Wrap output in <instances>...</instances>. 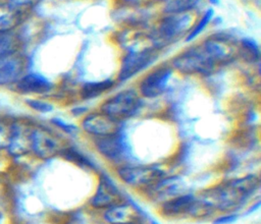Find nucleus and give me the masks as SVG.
Masks as SVG:
<instances>
[{
    "label": "nucleus",
    "instance_id": "f257e3e1",
    "mask_svg": "<svg viewBox=\"0 0 261 224\" xmlns=\"http://www.w3.org/2000/svg\"><path fill=\"white\" fill-rule=\"evenodd\" d=\"M237 56V43L223 34H214L185 48L168 63L175 73L187 76H209Z\"/></svg>",
    "mask_w": 261,
    "mask_h": 224
},
{
    "label": "nucleus",
    "instance_id": "f03ea898",
    "mask_svg": "<svg viewBox=\"0 0 261 224\" xmlns=\"http://www.w3.org/2000/svg\"><path fill=\"white\" fill-rule=\"evenodd\" d=\"M260 188V178L248 174L222 181L198 194L214 213L237 212L250 201Z\"/></svg>",
    "mask_w": 261,
    "mask_h": 224
},
{
    "label": "nucleus",
    "instance_id": "7ed1b4c3",
    "mask_svg": "<svg viewBox=\"0 0 261 224\" xmlns=\"http://www.w3.org/2000/svg\"><path fill=\"white\" fill-rule=\"evenodd\" d=\"M196 12L184 14H161L153 30L149 34L153 46L160 51L167 45L185 39L191 30Z\"/></svg>",
    "mask_w": 261,
    "mask_h": 224
},
{
    "label": "nucleus",
    "instance_id": "20e7f679",
    "mask_svg": "<svg viewBox=\"0 0 261 224\" xmlns=\"http://www.w3.org/2000/svg\"><path fill=\"white\" fill-rule=\"evenodd\" d=\"M144 105V99L135 87L120 90L104 99L98 110L114 120L123 123L136 116Z\"/></svg>",
    "mask_w": 261,
    "mask_h": 224
},
{
    "label": "nucleus",
    "instance_id": "39448f33",
    "mask_svg": "<svg viewBox=\"0 0 261 224\" xmlns=\"http://www.w3.org/2000/svg\"><path fill=\"white\" fill-rule=\"evenodd\" d=\"M158 213L169 219L177 218H206L213 215L212 210L206 206L197 194L180 192L158 204Z\"/></svg>",
    "mask_w": 261,
    "mask_h": 224
},
{
    "label": "nucleus",
    "instance_id": "423d86ee",
    "mask_svg": "<svg viewBox=\"0 0 261 224\" xmlns=\"http://www.w3.org/2000/svg\"><path fill=\"white\" fill-rule=\"evenodd\" d=\"M114 174L124 185L144 192L165 176V171L155 164L122 163L114 167Z\"/></svg>",
    "mask_w": 261,
    "mask_h": 224
},
{
    "label": "nucleus",
    "instance_id": "0eeeda50",
    "mask_svg": "<svg viewBox=\"0 0 261 224\" xmlns=\"http://www.w3.org/2000/svg\"><path fill=\"white\" fill-rule=\"evenodd\" d=\"M159 56V50L154 47L124 51L119 62L116 82L122 83L152 67Z\"/></svg>",
    "mask_w": 261,
    "mask_h": 224
},
{
    "label": "nucleus",
    "instance_id": "6e6552de",
    "mask_svg": "<svg viewBox=\"0 0 261 224\" xmlns=\"http://www.w3.org/2000/svg\"><path fill=\"white\" fill-rule=\"evenodd\" d=\"M66 147L63 138L51 128L42 124H33L30 133V154L39 160H50L60 156Z\"/></svg>",
    "mask_w": 261,
    "mask_h": 224
},
{
    "label": "nucleus",
    "instance_id": "1a4fd4ad",
    "mask_svg": "<svg viewBox=\"0 0 261 224\" xmlns=\"http://www.w3.org/2000/svg\"><path fill=\"white\" fill-rule=\"evenodd\" d=\"M174 73L168 61L157 64L139 78L135 88L144 100L157 99L167 91Z\"/></svg>",
    "mask_w": 261,
    "mask_h": 224
},
{
    "label": "nucleus",
    "instance_id": "9d476101",
    "mask_svg": "<svg viewBox=\"0 0 261 224\" xmlns=\"http://www.w3.org/2000/svg\"><path fill=\"white\" fill-rule=\"evenodd\" d=\"M80 131L91 139L117 134L122 130V123L102 113L98 109L89 111L80 118Z\"/></svg>",
    "mask_w": 261,
    "mask_h": 224
},
{
    "label": "nucleus",
    "instance_id": "9b49d317",
    "mask_svg": "<svg viewBox=\"0 0 261 224\" xmlns=\"http://www.w3.org/2000/svg\"><path fill=\"white\" fill-rule=\"evenodd\" d=\"M56 85L47 76L33 71H27L11 91L27 97H48L55 92Z\"/></svg>",
    "mask_w": 261,
    "mask_h": 224
},
{
    "label": "nucleus",
    "instance_id": "f8f14e48",
    "mask_svg": "<svg viewBox=\"0 0 261 224\" xmlns=\"http://www.w3.org/2000/svg\"><path fill=\"white\" fill-rule=\"evenodd\" d=\"M123 201L122 193L113 179L108 175L101 174L93 195L89 200V206L93 210H103Z\"/></svg>",
    "mask_w": 261,
    "mask_h": 224
},
{
    "label": "nucleus",
    "instance_id": "ddd939ff",
    "mask_svg": "<svg viewBox=\"0 0 261 224\" xmlns=\"http://www.w3.org/2000/svg\"><path fill=\"white\" fill-rule=\"evenodd\" d=\"M28 71V59L21 52L0 57V89L12 90Z\"/></svg>",
    "mask_w": 261,
    "mask_h": 224
},
{
    "label": "nucleus",
    "instance_id": "4468645a",
    "mask_svg": "<svg viewBox=\"0 0 261 224\" xmlns=\"http://www.w3.org/2000/svg\"><path fill=\"white\" fill-rule=\"evenodd\" d=\"M91 141L96 152L109 163L115 166L125 163L124 159L127 155V144L122 136V130L111 136Z\"/></svg>",
    "mask_w": 261,
    "mask_h": 224
},
{
    "label": "nucleus",
    "instance_id": "2eb2a0df",
    "mask_svg": "<svg viewBox=\"0 0 261 224\" xmlns=\"http://www.w3.org/2000/svg\"><path fill=\"white\" fill-rule=\"evenodd\" d=\"M32 123L23 120H11L10 134L6 152L14 158L30 154V133Z\"/></svg>",
    "mask_w": 261,
    "mask_h": 224
},
{
    "label": "nucleus",
    "instance_id": "dca6fc26",
    "mask_svg": "<svg viewBox=\"0 0 261 224\" xmlns=\"http://www.w3.org/2000/svg\"><path fill=\"white\" fill-rule=\"evenodd\" d=\"M101 218L105 224H133L142 221V214L136 205L123 200L103 210Z\"/></svg>",
    "mask_w": 261,
    "mask_h": 224
},
{
    "label": "nucleus",
    "instance_id": "f3484780",
    "mask_svg": "<svg viewBox=\"0 0 261 224\" xmlns=\"http://www.w3.org/2000/svg\"><path fill=\"white\" fill-rule=\"evenodd\" d=\"M117 85L116 79L107 77L99 80L85 81L81 85L77 91L79 97L82 101H90L101 97L102 95L110 92Z\"/></svg>",
    "mask_w": 261,
    "mask_h": 224
},
{
    "label": "nucleus",
    "instance_id": "a211bd4d",
    "mask_svg": "<svg viewBox=\"0 0 261 224\" xmlns=\"http://www.w3.org/2000/svg\"><path fill=\"white\" fill-rule=\"evenodd\" d=\"M27 12L14 9L4 0L0 1V32L18 31Z\"/></svg>",
    "mask_w": 261,
    "mask_h": 224
},
{
    "label": "nucleus",
    "instance_id": "6ab92c4d",
    "mask_svg": "<svg viewBox=\"0 0 261 224\" xmlns=\"http://www.w3.org/2000/svg\"><path fill=\"white\" fill-rule=\"evenodd\" d=\"M202 0H166L160 7L161 14H184L196 12Z\"/></svg>",
    "mask_w": 261,
    "mask_h": 224
},
{
    "label": "nucleus",
    "instance_id": "aec40b11",
    "mask_svg": "<svg viewBox=\"0 0 261 224\" xmlns=\"http://www.w3.org/2000/svg\"><path fill=\"white\" fill-rule=\"evenodd\" d=\"M214 17H215V10L213 7L210 6L205 10H203L202 13L198 17H196L191 30L185 37L184 42L186 43L194 42L208 27V25L213 21Z\"/></svg>",
    "mask_w": 261,
    "mask_h": 224
},
{
    "label": "nucleus",
    "instance_id": "412c9836",
    "mask_svg": "<svg viewBox=\"0 0 261 224\" xmlns=\"http://www.w3.org/2000/svg\"><path fill=\"white\" fill-rule=\"evenodd\" d=\"M237 56L249 63L259 62L260 48L252 38H242L237 42Z\"/></svg>",
    "mask_w": 261,
    "mask_h": 224
},
{
    "label": "nucleus",
    "instance_id": "4be33fe9",
    "mask_svg": "<svg viewBox=\"0 0 261 224\" xmlns=\"http://www.w3.org/2000/svg\"><path fill=\"white\" fill-rule=\"evenodd\" d=\"M21 38L18 31L0 32V57L21 52Z\"/></svg>",
    "mask_w": 261,
    "mask_h": 224
},
{
    "label": "nucleus",
    "instance_id": "5701e85b",
    "mask_svg": "<svg viewBox=\"0 0 261 224\" xmlns=\"http://www.w3.org/2000/svg\"><path fill=\"white\" fill-rule=\"evenodd\" d=\"M25 106L32 111L40 114H49L54 111V104L42 97H27L23 100Z\"/></svg>",
    "mask_w": 261,
    "mask_h": 224
},
{
    "label": "nucleus",
    "instance_id": "b1692460",
    "mask_svg": "<svg viewBox=\"0 0 261 224\" xmlns=\"http://www.w3.org/2000/svg\"><path fill=\"white\" fill-rule=\"evenodd\" d=\"M50 122L54 127H56L57 129H59L60 131L67 135H76L80 132L79 125L67 122L60 117H53L51 118Z\"/></svg>",
    "mask_w": 261,
    "mask_h": 224
},
{
    "label": "nucleus",
    "instance_id": "393cba45",
    "mask_svg": "<svg viewBox=\"0 0 261 224\" xmlns=\"http://www.w3.org/2000/svg\"><path fill=\"white\" fill-rule=\"evenodd\" d=\"M11 120L4 115H0V151H4L7 148L9 134H10Z\"/></svg>",
    "mask_w": 261,
    "mask_h": 224
},
{
    "label": "nucleus",
    "instance_id": "a878e982",
    "mask_svg": "<svg viewBox=\"0 0 261 224\" xmlns=\"http://www.w3.org/2000/svg\"><path fill=\"white\" fill-rule=\"evenodd\" d=\"M14 9L28 12V10L37 2V0H4Z\"/></svg>",
    "mask_w": 261,
    "mask_h": 224
},
{
    "label": "nucleus",
    "instance_id": "bb28decb",
    "mask_svg": "<svg viewBox=\"0 0 261 224\" xmlns=\"http://www.w3.org/2000/svg\"><path fill=\"white\" fill-rule=\"evenodd\" d=\"M239 214L237 212H229V213H221L217 217L214 218L212 221L213 224H231L238 220Z\"/></svg>",
    "mask_w": 261,
    "mask_h": 224
},
{
    "label": "nucleus",
    "instance_id": "cd10ccee",
    "mask_svg": "<svg viewBox=\"0 0 261 224\" xmlns=\"http://www.w3.org/2000/svg\"><path fill=\"white\" fill-rule=\"evenodd\" d=\"M72 116H79L80 118L83 117L86 113L89 112V109L86 108L85 106H79V107H73L71 110H70Z\"/></svg>",
    "mask_w": 261,
    "mask_h": 224
},
{
    "label": "nucleus",
    "instance_id": "c85d7f7f",
    "mask_svg": "<svg viewBox=\"0 0 261 224\" xmlns=\"http://www.w3.org/2000/svg\"><path fill=\"white\" fill-rule=\"evenodd\" d=\"M206 2H207L211 7L218 6V5L220 4V0H206Z\"/></svg>",
    "mask_w": 261,
    "mask_h": 224
},
{
    "label": "nucleus",
    "instance_id": "c756f323",
    "mask_svg": "<svg viewBox=\"0 0 261 224\" xmlns=\"http://www.w3.org/2000/svg\"><path fill=\"white\" fill-rule=\"evenodd\" d=\"M149 3L151 4H155V5H161L163 2H165L166 0H147Z\"/></svg>",
    "mask_w": 261,
    "mask_h": 224
},
{
    "label": "nucleus",
    "instance_id": "7c9ffc66",
    "mask_svg": "<svg viewBox=\"0 0 261 224\" xmlns=\"http://www.w3.org/2000/svg\"><path fill=\"white\" fill-rule=\"evenodd\" d=\"M133 224H145L143 221H139V222H136V223H133Z\"/></svg>",
    "mask_w": 261,
    "mask_h": 224
},
{
    "label": "nucleus",
    "instance_id": "2f4dec72",
    "mask_svg": "<svg viewBox=\"0 0 261 224\" xmlns=\"http://www.w3.org/2000/svg\"><path fill=\"white\" fill-rule=\"evenodd\" d=\"M0 224H2V215L0 214Z\"/></svg>",
    "mask_w": 261,
    "mask_h": 224
}]
</instances>
